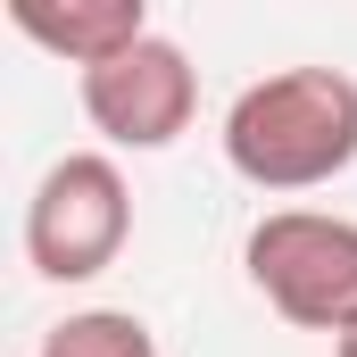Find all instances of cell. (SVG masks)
<instances>
[{"label": "cell", "instance_id": "1", "mask_svg": "<svg viewBox=\"0 0 357 357\" xmlns=\"http://www.w3.org/2000/svg\"><path fill=\"white\" fill-rule=\"evenodd\" d=\"M225 158L258 191H316L357 167V84L341 67H282L225 108Z\"/></svg>", "mask_w": 357, "mask_h": 357}, {"label": "cell", "instance_id": "2", "mask_svg": "<svg viewBox=\"0 0 357 357\" xmlns=\"http://www.w3.org/2000/svg\"><path fill=\"white\" fill-rule=\"evenodd\" d=\"M241 266L266 291V307L299 333H333V349L357 341V225L324 208H274L250 225Z\"/></svg>", "mask_w": 357, "mask_h": 357}, {"label": "cell", "instance_id": "3", "mask_svg": "<svg viewBox=\"0 0 357 357\" xmlns=\"http://www.w3.org/2000/svg\"><path fill=\"white\" fill-rule=\"evenodd\" d=\"M133 233V191L108 150H67L25 199V258L42 282H91L125 258Z\"/></svg>", "mask_w": 357, "mask_h": 357}, {"label": "cell", "instance_id": "4", "mask_svg": "<svg viewBox=\"0 0 357 357\" xmlns=\"http://www.w3.org/2000/svg\"><path fill=\"white\" fill-rule=\"evenodd\" d=\"M75 91H84V116H91V133L108 150H167L175 133H191V116H199V75H191L183 42H167V33L116 50Z\"/></svg>", "mask_w": 357, "mask_h": 357}, {"label": "cell", "instance_id": "5", "mask_svg": "<svg viewBox=\"0 0 357 357\" xmlns=\"http://www.w3.org/2000/svg\"><path fill=\"white\" fill-rule=\"evenodd\" d=\"M8 25L25 42H42L50 59L84 67V75L108 67L116 50L150 42V8L142 0H8Z\"/></svg>", "mask_w": 357, "mask_h": 357}, {"label": "cell", "instance_id": "6", "mask_svg": "<svg viewBox=\"0 0 357 357\" xmlns=\"http://www.w3.org/2000/svg\"><path fill=\"white\" fill-rule=\"evenodd\" d=\"M42 357H158V333L133 307H75L42 333Z\"/></svg>", "mask_w": 357, "mask_h": 357}, {"label": "cell", "instance_id": "7", "mask_svg": "<svg viewBox=\"0 0 357 357\" xmlns=\"http://www.w3.org/2000/svg\"><path fill=\"white\" fill-rule=\"evenodd\" d=\"M333 357H357V341H341V349H333Z\"/></svg>", "mask_w": 357, "mask_h": 357}]
</instances>
